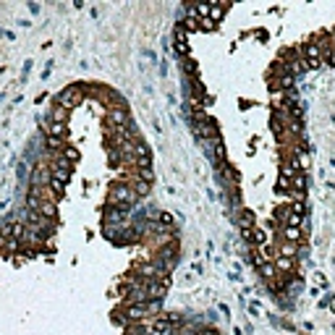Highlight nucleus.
<instances>
[{
    "instance_id": "f257e3e1",
    "label": "nucleus",
    "mask_w": 335,
    "mask_h": 335,
    "mask_svg": "<svg viewBox=\"0 0 335 335\" xmlns=\"http://www.w3.org/2000/svg\"><path fill=\"white\" fill-rule=\"evenodd\" d=\"M134 202H136V194L131 191L128 183H115L108 194V204H118V207L128 204V207H134Z\"/></svg>"
},
{
    "instance_id": "f03ea898",
    "label": "nucleus",
    "mask_w": 335,
    "mask_h": 335,
    "mask_svg": "<svg viewBox=\"0 0 335 335\" xmlns=\"http://www.w3.org/2000/svg\"><path fill=\"white\" fill-rule=\"evenodd\" d=\"M131 207L123 204V207H118V204H108L105 210V225H126V220L131 218Z\"/></svg>"
},
{
    "instance_id": "7ed1b4c3",
    "label": "nucleus",
    "mask_w": 335,
    "mask_h": 335,
    "mask_svg": "<svg viewBox=\"0 0 335 335\" xmlns=\"http://www.w3.org/2000/svg\"><path fill=\"white\" fill-rule=\"evenodd\" d=\"M81 95H84L81 87L71 84V87H66L58 97H55V102H58L60 108H66V110H68V108H76V105H79V102H81Z\"/></svg>"
},
{
    "instance_id": "20e7f679",
    "label": "nucleus",
    "mask_w": 335,
    "mask_h": 335,
    "mask_svg": "<svg viewBox=\"0 0 335 335\" xmlns=\"http://www.w3.org/2000/svg\"><path fill=\"white\" fill-rule=\"evenodd\" d=\"M299 53H301V58L306 60V68H320V66H322V58H320V48H317V42H314V40L304 42Z\"/></svg>"
},
{
    "instance_id": "39448f33",
    "label": "nucleus",
    "mask_w": 335,
    "mask_h": 335,
    "mask_svg": "<svg viewBox=\"0 0 335 335\" xmlns=\"http://www.w3.org/2000/svg\"><path fill=\"white\" fill-rule=\"evenodd\" d=\"M108 123H110V131H118L128 123V110L126 108H110L108 110Z\"/></svg>"
},
{
    "instance_id": "423d86ee",
    "label": "nucleus",
    "mask_w": 335,
    "mask_h": 335,
    "mask_svg": "<svg viewBox=\"0 0 335 335\" xmlns=\"http://www.w3.org/2000/svg\"><path fill=\"white\" fill-rule=\"evenodd\" d=\"M150 317V309H147V301L142 304H128V309H126V320L128 322H142Z\"/></svg>"
},
{
    "instance_id": "0eeeda50",
    "label": "nucleus",
    "mask_w": 335,
    "mask_h": 335,
    "mask_svg": "<svg viewBox=\"0 0 335 335\" xmlns=\"http://www.w3.org/2000/svg\"><path fill=\"white\" fill-rule=\"evenodd\" d=\"M168 293V280H152L147 283V301H160Z\"/></svg>"
},
{
    "instance_id": "6e6552de",
    "label": "nucleus",
    "mask_w": 335,
    "mask_h": 335,
    "mask_svg": "<svg viewBox=\"0 0 335 335\" xmlns=\"http://www.w3.org/2000/svg\"><path fill=\"white\" fill-rule=\"evenodd\" d=\"M233 220H236V225L241 230H249L251 225H254V215H251V210H244V207L233 210Z\"/></svg>"
},
{
    "instance_id": "1a4fd4ad",
    "label": "nucleus",
    "mask_w": 335,
    "mask_h": 335,
    "mask_svg": "<svg viewBox=\"0 0 335 335\" xmlns=\"http://www.w3.org/2000/svg\"><path fill=\"white\" fill-rule=\"evenodd\" d=\"M45 183H50V170H48V168H34V173H32V189H40L42 191Z\"/></svg>"
},
{
    "instance_id": "9d476101",
    "label": "nucleus",
    "mask_w": 335,
    "mask_h": 335,
    "mask_svg": "<svg viewBox=\"0 0 335 335\" xmlns=\"http://www.w3.org/2000/svg\"><path fill=\"white\" fill-rule=\"evenodd\" d=\"M123 230H126V225H105L102 228V236L115 241V244H123Z\"/></svg>"
},
{
    "instance_id": "9b49d317",
    "label": "nucleus",
    "mask_w": 335,
    "mask_h": 335,
    "mask_svg": "<svg viewBox=\"0 0 335 335\" xmlns=\"http://www.w3.org/2000/svg\"><path fill=\"white\" fill-rule=\"evenodd\" d=\"M68 173H71V165H68L66 160H58V163L53 165V175H50V178H55V181H63V183H66Z\"/></svg>"
},
{
    "instance_id": "f8f14e48",
    "label": "nucleus",
    "mask_w": 335,
    "mask_h": 335,
    "mask_svg": "<svg viewBox=\"0 0 335 335\" xmlns=\"http://www.w3.org/2000/svg\"><path fill=\"white\" fill-rule=\"evenodd\" d=\"M173 48H175V53L181 55V58H189V45H186V37H183V29L178 26L175 29V40H173Z\"/></svg>"
},
{
    "instance_id": "ddd939ff",
    "label": "nucleus",
    "mask_w": 335,
    "mask_h": 335,
    "mask_svg": "<svg viewBox=\"0 0 335 335\" xmlns=\"http://www.w3.org/2000/svg\"><path fill=\"white\" fill-rule=\"evenodd\" d=\"M40 204H42V191H40V189H32V186H29V194H26V210L40 212Z\"/></svg>"
},
{
    "instance_id": "4468645a",
    "label": "nucleus",
    "mask_w": 335,
    "mask_h": 335,
    "mask_svg": "<svg viewBox=\"0 0 335 335\" xmlns=\"http://www.w3.org/2000/svg\"><path fill=\"white\" fill-rule=\"evenodd\" d=\"M296 251H299V246H296V244H291V241H280V244L275 246V257H288V259H293Z\"/></svg>"
},
{
    "instance_id": "2eb2a0df",
    "label": "nucleus",
    "mask_w": 335,
    "mask_h": 335,
    "mask_svg": "<svg viewBox=\"0 0 335 335\" xmlns=\"http://www.w3.org/2000/svg\"><path fill=\"white\" fill-rule=\"evenodd\" d=\"M152 335H173V325L168 322V317H157L152 322Z\"/></svg>"
},
{
    "instance_id": "dca6fc26",
    "label": "nucleus",
    "mask_w": 335,
    "mask_h": 335,
    "mask_svg": "<svg viewBox=\"0 0 335 335\" xmlns=\"http://www.w3.org/2000/svg\"><path fill=\"white\" fill-rule=\"evenodd\" d=\"M40 215L45 218V220H58V207H55V202H45L42 199V204H40Z\"/></svg>"
},
{
    "instance_id": "f3484780",
    "label": "nucleus",
    "mask_w": 335,
    "mask_h": 335,
    "mask_svg": "<svg viewBox=\"0 0 335 335\" xmlns=\"http://www.w3.org/2000/svg\"><path fill=\"white\" fill-rule=\"evenodd\" d=\"M45 134H48V139H58V142H63V136H66V126H63V123H48V126H45Z\"/></svg>"
},
{
    "instance_id": "a211bd4d",
    "label": "nucleus",
    "mask_w": 335,
    "mask_h": 335,
    "mask_svg": "<svg viewBox=\"0 0 335 335\" xmlns=\"http://www.w3.org/2000/svg\"><path fill=\"white\" fill-rule=\"evenodd\" d=\"M280 238H283V241H291V244L299 246V241L304 238V233H301V228H283Z\"/></svg>"
},
{
    "instance_id": "6ab92c4d",
    "label": "nucleus",
    "mask_w": 335,
    "mask_h": 335,
    "mask_svg": "<svg viewBox=\"0 0 335 335\" xmlns=\"http://www.w3.org/2000/svg\"><path fill=\"white\" fill-rule=\"evenodd\" d=\"M66 118H68V113H66V108L55 105V108L50 110V123H63V126H66Z\"/></svg>"
},
{
    "instance_id": "aec40b11",
    "label": "nucleus",
    "mask_w": 335,
    "mask_h": 335,
    "mask_svg": "<svg viewBox=\"0 0 335 335\" xmlns=\"http://www.w3.org/2000/svg\"><path fill=\"white\" fill-rule=\"evenodd\" d=\"M131 191L136 194V199H144L147 194H150V183H147V181H139V178H136V181L131 183Z\"/></svg>"
},
{
    "instance_id": "412c9836",
    "label": "nucleus",
    "mask_w": 335,
    "mask_h": 335,
    "mask_svg": "<svg viewBox=\"0 0 335 335\" xmlns=\"http://www.w3.org/2000/svg\"><path fill=\"white\" fill-rule=\"evenodd\" d=\"M275 270L278 273H291L293 270V259H288V257H275Z\"/></svg>"
},
{
    "instance_id": "4be33fe9",
    "label": "nucleus",
    "mask_w": 335,
    "mask_h": 335,
    "mask_svg": "<svg viewBox=\"0 0 335 335\" xmlns=\"http://www.w3.org/2000/svg\"><path fill=\"white\" fill-rule=\"evenodd\" d=\"M259 273H262V278H265V280H273V278L278 275V270H275V265H273V262H267V265H262V267H259Z\"/></svg>"
},
{
    "instance_id": "5701e85b",
    "label": "nucleus",
    "mask_w": 335,
    "mask_h": 335,
    "mask_svg": "<svg viewBox=\"0 0 335 335\" xmlns=\"http://www.w3.org/2000/svg\"><path fill=\"white\" fill-rule=\"evenodd\" d=\"M265 241H267V236H265L262 228H251V244L259 246V244H265Z\"/></svg>"
},
{
    "instance_id": "b1692460",
    "label": "nucleus",
    "mask_w": 335,
    "mask_h": 335,
    "mask_svg": "<svg viewBox=\"0 0 335 335\" xmlns=\"http://www.w3.org/2000/svg\"><path fill=\"white\" fill-rule=\"evenodd\" d=\"M108 160H110V165H118L120 160H126V157H123V152H120V150H113V147H110V152H108Z\"/></svg>"
},
{
    "instance_id": "393cba45",
    "label": "nucleus",
    "mask_w": 335,
    "mask_h": 335,
    "mask_svg": "<svg viewBox=\"0 0 335 335\" xmlns=\"http://www.w3.org/2000/svg\"><path fill=\"white\" fill-rule=\"evenodd\" d=\"M50 189H53V197L58 199V197H63V181H55V178H50Z\"/></svg>"
},
{
    "instance_id": "a878e982",
    "label": "nucleus",
    "mask_w": 335,
    "mask_h": 335,
    "mask_svg": "<svg viewBox=\"0 0 335 335\" xmlns=\"http://www.w3.org/2000/svg\"><path fill=\"white\" fill-rule=\"evenodd\" d=\"M63 155H66V163H76L79 160V152L73 147H63Z\"/></svg>"
},
{
    "instance_id": "bb28decb",
    "label": "nucleus",
    "mask_w": 335,
    "mask_h": 335,
    "mask_svg": "<svg viewBox=\"0 0 335 335\" xmlns=\"http://www.w3.org/2000/svg\"><path fill=\"white\" fill-rule=\"evenodd\" d=\"M157 220H160L165 228H170V225H173V218L168 215V212H157Z\"/></svg>"
},
{
    "instance_id": "cd10ccee",
    "label": "nucleus",
    "mask_w": 335,
    "mask_h": 335,
    "mask_svg": "<svg viewBox=\"0 0 335 335\" xmlns=\"http://www.w3.org/2000/svg\"><path fill=\"white\" fill-rule=\"evenodd\" d=\"M48 150H50V152H60L63 147H60V142H58V139H48Z\"/></svg>"
},
{
    "instance_id": "c85d7f7f",
    "label": "nucleus",
    "mask_w": 335,
    "mask_h": 335,
    "mask_svg": "<svg viewBox=\"0 0 335 335\" xmlns=\"http://www.w3.org/2000/svg\"><path fill=\"white\" fill-rule=\"evenodd\" d=\"M183 68H186V73H197V63H194L191 58H186V66Z\"/></svg>"
},
{
    "instance_id": "c756f323",
    "label": "nucleus",
    "mask_w": 335,
    "mask_h": 335,
    "mask_svg": "<svg viewBox=\"0 0 335 335\" xmlns=\"http://www.w3.org/2000/svg\"><path fill=\"white\" fill-rule=\"evenodd\" d=\"M26 175V163H21V168H18V178H24Z\"/></svg>"
}]
</instances>
